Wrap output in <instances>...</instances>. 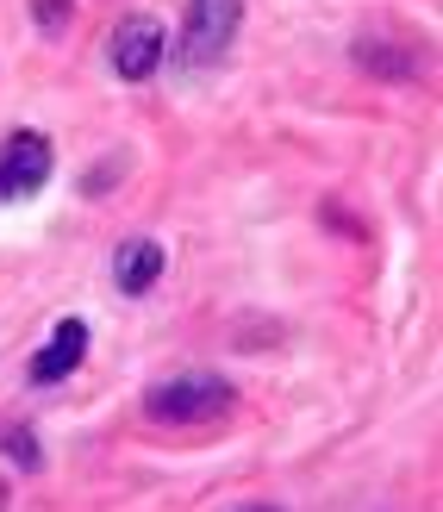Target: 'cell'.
Here are the masks:
<instances>
[{
	"instance_id": "obj_1",
	"label": "cell",
	"mask_w": 443,
	"mask_h": 512,
	"mask_svg": "<svg viewBox=\"0 0 443 512\" xmlns=\"http://www.w3.org/2000/svg\"><path fill=\"white\" fill-rule=\"evenodd\" d=\"M231 400H238V388H231L225 375L194 369V375L156 381V388L144 394V419H150V425H206V419L231 413Z\"/></svg>"
},
{
	"instance_id": "obj_3",
	"label": "cell",
	"mask_w": 443,
	"mask_h": 512,
	"mask_svg": "<svg viewBox=\"0 0 443 512\" xmlns=\"http://www.w3.org/2000/svg\"><path fill=\"white\" fill-rule=\"evenodd\" d=\"M50 169H57V150H50L44 132H13L0 144V200H32Z\"/></svg>"
},
{
	"instance_id": "obj_7",
	"label": "cell",
	"mask_w": 443,
	"mask_h": 512,
	"mask_svg": "<svg viewBox=\"0 0 443 512\" xmlns=\"http://www.w3.org/2000/svg\"><path fill=\"white\" fill-rule=\"evenodd\" d=\"M356 63H362V69H375V75H400V82H412V75H419L412 50L381 44V38H362V44H356Z\"/></svg>"
},
{
	"instance_id": "obj_12",
	"label": "cell",
	"mask_w": 443,
	"mask_h": 512,
	"mask_svg": "<svg viewBox=\"0 0 443 512\" xmlns=\"http://www.w3.org/2000/svg\"><path fill=\"white\" fill-rule=\"evenodd\" d=\"M0 512H7V481H0Z\"/></svg>"
},
{
	"instance_id": "obj_8",
	"label": "cell",
	"mask_w": 443,
	"mask_h": 512,
	"mask_svg": "<svg viewBox=\"0 0 443 512\" xmlns=\"http://www.w3.org/2000/svg\"><path fill=\"white\" fill-rule=\"evenodd\" d=\"M0 456L19 463V469H38L44 463V456H38V431L32 425H7V431H0Z\"/></svg>"
},
{
	"instance_id": "obj_6",
	"label": "cell",
	"mask_w": 443,
	"mask_h": 512,
	"mask_svg": "<svg viewBox=\"0 0 443 512\" xmlns=\"http://www.w3.org/2000/svg\"><path fill=\"white\" fill-rule=\"evenodd\" d=\"M163 269H169V250L156 238H132L113 256V281H119V294H132V300H144L156 281H163Z\"/></svg>"
},
{
	"instance_id": "obj_4",
	"label": "cell",
	"mask_w": 443,
	"mask_h": 512,
	"mask_svg": "<svg viewBox=\"0 0 443 512\" xmlns=\"http://www.w3.org/2000/svg\"><path fill=\"white\" fill-rule=\"evenodd\" d=\"M163 57H169V38H163V25H156V19H144V13L119 19V32H113V44H107V63H113V75H119V82H150V75L163 69Z\"/></svg>"
},
{
	"instance_id": "obj_9",
	"label": "cell",
	"mask_w": 443,
	"mask_h": 512,
	"mask_svg": "<svg viewBox=\"0 0 443 512\" xmlns=\"http://www.w3.org/2000/svg\"><path fill=\"white\" fill-rule=\"evenodd\" d=\"M32 19L44 25V32H50V38H57V32H63V25L75 19V0H32Z\"/></svg>"
},
{
	"instance_id": "obj_11",
	"label": "cell",
	"mask_w": 443,
	"mask_h": 512,
	"mask_svg": "<svg viewBox=\"0 0 443 512\" xmlns=\"http://www.w3.org/2000/svg\"><path fill=\"white\" fill-rule=\"evenodd\" d=\"M244 512H288V506H244Z\"/></svg>"
},
{
	"instance_id": "obj_2",
	"label": "cell",
	"mask_w": 443,
	"mask_h": 512,
	"mask_svg": "<svg viewBox=\"0 0 443 512\" xmlns=\"http://www.w3.org/2000/svg\"><path fill=\"white\" fill-rule=\"evenodd\" d=\"M244 32V0H188L181 13V38H175V57L188 69H206L219 63Z\"/></svg>"
},
{
	"instance_id": "obj_10",
	"label": "cell",
	"mask_w": 443,
	"mask_h": 512,
	"mask_svg": "<svg viewBox=\"0 0 443 512\" xmlns=\"http://www.w3.org/2000/svg\"><path fill=\"white\" fill-rule=\"evenodd\" d=\"M113 175H125V163H119V157H107V163H100V169L88 175V194H100V188L113 182Z\"/></svg>"
},
{
	"instance_id": "obj_5",
	"label": "cell",
	"mask_w": 443,
	"mask_h": 512,
	"mask_svg": "<svg viewBox=\"0 0 443 512\" xmlns=\"http://www.w3.org/2000/svg\"><path fill=\"white\" fill-rule=\"evenodd\" d=\"M82 356H88V325L82 319H57L50 338H44V350L32 356V381H38V388H57L63 375L82 369Z\"/></svg>"
}]
</instances>
